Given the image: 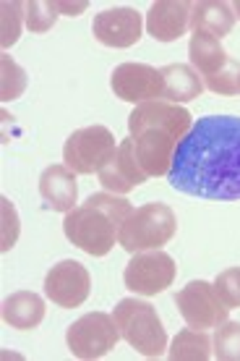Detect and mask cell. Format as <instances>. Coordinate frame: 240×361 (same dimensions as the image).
<instances>
[{
	"label": "cell",
	"mask_w": 240,
	"mask_h": 361,
	"mask_svg": "<svg viewBox=\"0 0 240 361\" xmlns=\"http://www.w3.org/2000/svg\"><path fill=\"white\" fill-rule=\"evenodd\" d=\"M168 183L209 202H240V116H204L175 147Z\"/></svg>",
	"instance_id": "cell-1"
},
{
	"label": "cell",
	"mask_w": 240,
	"mask_h": 361,
	"mask_svg": "<svg viewBox=\"0 0 240 361\" xmlns=\"http://www.w3.org/2000/svg\"><path fill=\"white\" fill-rule=\"evenodd\" d=\"M134 212L131 202L120 194L99 191L91 194L79 207L65 212L63 220V233L76 249L91 254V257H105L115 246L120 228L125 217Z\"/></svg>",
	"instance_id": "cell-2"
},
{
	"label": "cell",
	"mask_w": 240,
	"mask_h": 361,
	"mask_svg": "<svg viewBox=\"0 0 240 361\" xmlns=\"http://www.w3.org/2000/svg\"><path fill=\"white\" fill-rule=\"evenodd\" d=\"M115 325L120 330V338L125 343L136 348L146 359H160L165 348H168V333L162 327V319L157 309L149 301L141 298H123L118 301L115 312Z\"/></svg>",
	"instance_id": "cell-3"
},
{
	"label": "cell",
	"mask_w": 240,
	"mask_h": 361,
	"mask_svg": "<svg viewBox=\"0 0 240 361\" xmlns=\"http://www.w3.org/2000/svg\"><path fill=\"white\" fill-rule=\"evenodd\" d=\"M175 231H178V217L172 207L162 202H149L125 217L118 244L128 254L151 252V249H162L165 244H170Z\"/></svg>",
	"instance_id": "cell-4"
},
{
	"label": "cell",
	"mask_w": 240,
	"mask_h": 361,
	"mask_svg": "<svg viewBox=\"0 0 240 361\" xmlns=\"http://www.w3.org/2000/svg\"><path fill=\"white\" fill-rule=\"evenodd\" d=\"M115 149V136L107 126H84L65 139L63 160L76 176H91L113 160Z\"/></svg>",
	"instance_id": "cell-5"
},
{
	"label": "cell",
	"mask_w": 240,
	"mask_h": 361,
	"mask_svg": "<svg viewBox=\"0 0 240 361\" xmlns=\"http://www.w3.org/2000/svg\"><path fill=\"white\" fill-rule=\"evenodd\" d=\"M120 341V330L115 325V317L105 312H91L79 317L73 325L65 330V343L68 351L81 361L102 359L110 353Z\"/></svg>",
	"instance_id": "cell-6"
},
{
	"label": "cell",
	"mask_w": 240,
	"mask_h": 361,
	"mask_svg": "<svg viewBox=\"0 0 240 361\" xmlns=\"http://www.w3.org/2000/svg\"><path fill=\"white\" fill-rule=\"evenodd\" d=\"M175 307L186 319V325L196 330H217L222 322H227V314H230V309L217 296L214 283H206V280H191L188 286H183L175 293Z\"/></svg>",
	"instance_id": "cell-7"
},
{
	"label": "cell",
	"mask_w": 240,
	"mask_h": 361,
	"mask_svg": "<svg viewBox=\"0 0 240 361\" xmlns=\"http://www.w3.org/2000/svg\"><path fill=\"white\" fill-rule=\"evenodd\" d=\"M172 280H175V262L162 249L136 252L123 270L125 288L139 296H157L172 286Z\"/></svg>",
	"instance_id": "cell-8"
},
{
	"label": "cell",
	"mask_w": 240,
	"mask_h": 361,
	"mask_svg": "<svg viewBox=\"0 0 240 361\" xmlns=\"http://www.w3.org/2000/svg\"><path fill=\"white\" fill-rule=\"evenodd\" d=\"M91 293V275L76 259H63L53 264V270L45 275V296L55 307L73 309L81 307Z\"/></svg>",
	"instance_id": "cell-9"
},
{
	"label": "cell",
	"mask_w": 240,
	"mask_h": 361,
	"mask_svg": "<svg viewBox=\"0 0 240 361\" xmlns=\"http://www.w3.org/2000/svg\"><path fill=\"white\" fill-rule=\"evenodd\" d=\"M110 87L123 102H151L162 99V71L149 63H120L110 76Z\"/></svg>",
	"instance_id": "cell-10"
},
{
	"label": "cell",
	"mask_w": 240,
	"mask_h": 361,
	"mask_svg": "<svg viewBox=\"0 0 240 361\" xmlns=\"http://www.w3.org/2000/svg\"><path fill=\"white\" fill-rule=\"evenodd\" d=\"M141 13L128 6H120V8H107L97 13L91 21V35L99 45L123 50V47H134L141 39Z\"/></svg>",
	"instance_id": "cell-11"
},
{
	"label": "cell",
	"mask_w": 240,
	"mask_h": 361,
	"mask_svg": "<svg viewBox=\"0 0 240 361\" xmlns=\"http://www.w3.org/2000/svg\"><path fill=\"white\" fill-rule=\"evenodd\" d=\"M194 126V116L180 105H172L168 99H151L136 105L134 113L128 116V131L131 136L144 131V128H168L172 134L183 139Z\"/></svg>",
	"instance_id": "cell-12"
},
{
	"label": "cell",
	"mask_w": 240,
	"mask_h": 361,
	"mask_svg": "<svg viewBox=\"0 0 240 361\" xmlns=\"http://www.w3.org/2000/svg\"><path fill=\"white\" fill-rule=\"evenodd\" d=\"M136 145V157H139V165L141 171L149 176V178H160V176H168L170 165H172V154H175V147H178V136L168 131V128H144L139 134L131 136Z\"/></svg>",
	"instance_id": "cell-13"
},
{
	"label": "cell",
	"mask_w": 240,
	"mask_h": 361,
	"mask_svg": "<svg viewBox=\"0 0 240 361\" xmlns=\"http://www.w3.org/2000/svg\"><path fill=\"white\" fill-rule=\"evenodd\" d=\"M97 176H99L102 189L110 191V194H120V197L128 194V191H134L136 186L146 183V178H149V176L141 171V165H139L134 139H123V142L118 145L113 160H110Z\"/></svg>",
	"instance_id": "cell-14"
},
{
	"label": "cell",
	"mask_w": 240,
	"mask_h": 361,
	"mask_svg": "<svg viewBox=\"0 0 240 361\" xmlns=\"http://www.w3.org/2000/svg\"><path fill=\"white\" fill-rule=\"evenodd\" d=\"M191 11L188 0H157L146 13V32L157 42H175L191 29Z\"/></svg>",
	"instance_id": "cell-15"
},
{
	"label": "cell",
	"mask_w": 240,
	"mask_h": 361,
	"mask_svg": "<svg viewBox=\"0 0 240 361\" xmlns=\"http://www.w3.org/2000/svg\"><path fill=\"white\" fill-rule=\"evenodd\" d=\"M39 197L45 199V207L53 212H71L79 199L76 173L68 165H50L39 176Z\"/></svg>",
	"instance_id": "cell-16"
},
{
	"label": "cell",
	"mask_w": 240,
	"mask_h": 361,
	"mask_svg": "<svg viewBox=\"0 0 240 361\" xmlns=\"http://www.w3.org/2000/svg\"><path fill=\"white\" fill-rule=\"evenodd\" d=\"M188 61H191V68L201 76V82H209L232 58L222 47V39L212 37L209 32H194L188 42Z\"/></svg>",
	"instance_id": "cell-17"
},
{
	"label": "cell",
	"mask_w": 240,
	"mask_h": 361,
	"mask_svg": "<svg viewBox=\"0 0 240 361\" xmlns=\"http://www.w3.org/2000/svg\"><path fill=\"white\" fill-rule=\"evenodd\" d=\"M162 71V99H168L172 105H183L191 99L201 97L204 82L201 76L191 68V63H170Z\"/></svg>",
	"instance_id": "cell-18"
},
{
	"label": "cell",
	"mask_w": 240,
	"mask_h": 361,
	"mask_svg": "<svg viewBox=\"0 0 240 361\" xmlns=\"http://www.w3.org/2000/svg\"><path fill=\"white\" fill-rule=\"evenodd\" d=\"M45 319V298L34 290H16L3 301V322L16 330H34Z\"/></svg>",
	"instance_id": "cell-19"
},
{
	"label": "cell",
	"mask_w": 240,
	"mask_h": 361,
	"mask_svg": "<svg viewBox=\"0 0 240 361\" xmlns=\"http://www.w3.org/2000/svg\"><path fill=\"white\" fill-rule=\"evenodd\" d=\"M235 27V13L232 6L225 0H201L194 3L191 11V29L194 32H209L212 37L222 39L227 37Z\"/></svg>",
	"instance_id": "cell-20"
},
{
	"label": "cell",
	"mask_w": 240,
	"mask_h": 361,
	"mask_svg": "<svg viewBox=\"0 0 240 361\" xmlns=\"http://www.w3.org/2000/svg\"><path fill=\"white\" fill-rule=\"evenodd\" d=\"M168 356L172 361H209L214 359L212 338L206 330H196V327H183L170 345Z\"/></svg>",
	"instance_id": "cell-21"
},
{
	"label": "cell",
	"mask_w": 240,
	"mask_h": 361,
	"mask_svg": "<svg viewBox=\"0 0 240 361\" xmlns=\"http://www.w3.org/2000/svg\"><path fill=\"white\" fill-rule=\"evenodd\" d=\"M0 47L8 50L11 45L18 42V35H21V27L27 24V11H24V3L18 0H6L0 6Z\"/></svg>",
	"instance_id": "cell-22"
},
{
	"label": "cell",
	"mask_w": 240,
	"mask_h": 361,
	"mask_svg": "<svg viewBox=\"0 0 240 361\" xmlns=\"http://www.w3.org/2000/svg\"><path fill=\"white\" fill-rule=\"evenodd\" d=\"M212 351L217 361H240V322H222L212 338Z\"/></svg>",
	"instance_id": "cell-23"
},
{
	"label": "cell",
	"mask_w": 240,
	"mask_h": 361,
	"mask_svg": "<svg viewBox=\"0 0 240 361\" xmlns=\"http://www.w3.org/2000/svg\"><path fill=\"white\" fill-rule=\"evenodd\" d=\"M0 68H3V76H0V97H3V102L18 99L27 90V71L6 53L0 55Z\"/></svg>",
	"instance_id": "cell-24"
},
{
	"label": "cell",
	"mask_w": 240,
	"mask_h": 361,
	"mask_svg": "<svg viewBox=\"0 0 240 361\" xmlns=\"http://www.w3.org/2000/svg\"><path fill=\"white\" fill-rule=\"evenodd\" d=\"M24 11H27V29L34 32V35H42V32H50L55 27V21L61 16L58 11V3H47V0H32V3H24Z\"/></svg>",
	"instance_id": "cell-25"
},
{
	"label": "cell",
	"mask_w": 240,
	"mask_h": 361,
	"mask_svg": "<svg viewBox=\"0 0 240 361\" xmlns=\"http://www.w3.org/2000/svg\"><path fill=\"white\" fill-rule=\"evenodd\" d=\"M214 290L227 309H240V267H227L217 275Z\"/></svg>",
	"instance_id": "cell-26"
},
{
	"label": "cell",
	"mask_w": 240,
	"mask_h": 361,
	"mask_svg": "<svg viewBox=\"0 0 240 361\" xmlns=\"http://www.w3.org/2000/svg\"><path fill=\"white\" fill-rule=\"evenodd\" d=\"M204 90L214 92V94H240V63L238 61H230L222 71L214 76V79L204 82Z\"/></svg>",
	"instance_id": "cell-27"
},
{
	"label": "cell",
	"mask_w": 240,
	"mask_h": 361,
	"mask_svg": "<svg viewBox=\"0 0 240 361\" xmlns=\"http://www.w3.org/2000/svg\"><path fill=\"white\" fill-rule=\"evenodd\" d=\"M0 207H3V244H0V249H3V252H8L11 246L16 244L18 215H16V207H13L6 197L0 199Z\"/></svg>",
	"instance_id": "cell-28"
},
{
	"label": "cell",
	"mask_w": 240,
	"mask_h": 361,
	"mask_svg": "<svg viewBox=\"0 0 240 361\" xmlns=\"http://www.w3.org/2000/svg\"><path fill=\"white\" fill-rule=\"evenodd\" d=\"M55 3H58V11H61V13H65V16H79V13H84V11L89 8V3H87V0H79V3L55 0Z\"/></svg>",
	"instance_id": "cell-29"
},
{
	"label": "cell",
	"mask_w": 240,
	"mask_h": 361,
	"mask_svg": "<svg viewBox=\"0 0 240 361\" xmlns=\"http://www.w3.org/2000/svg\"><path fill=\"white\" fill-rule=\"evenodd\" d=\"M232 13H235V18H240V0L238 3H232Z\"/></svg>",
	"instance_id": "cell-30"
}]
</instances>
